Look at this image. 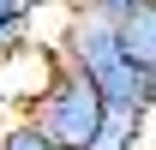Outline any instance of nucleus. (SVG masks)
Returning a JSON list of instances; mask_svg holds the SVG:
<instances>
[{
  "instance_id": "f257e3e1",
  "label": "nucleus",
  "mask_w": 156,
  "mask_h": 150,
  "mask_svg": "<svg viewBox=\"0 0 156 150\" xmlns=\"http://www.w3.org/2000/svg\"><path fill=\"white\" fill-rule=\"evenodd\" d=\"M60 66L84 78V84L102 96L108 114H144L150 108V84H144V72H138L132 60L120 54V30L108 18L78 12L72 30H66V42H60Z\"/></svg>"
},
{
  "instance_id": "f03ea898",
  "label": "nucleus",
  "mask_w": 156,
  "mask_h": 150,
  "mask_svg": "<svg viewBox=\"0 0 156 150\" xmlns=\"http://www.w3.org/2000/svg\"><path fill=\"white\" fill-rule=\"evenodd\" d=\"M30 126H36L54 150H90V144H96V132L108 126V108H102V96L90 90L78 72L60 66V78L42 90L36 108H30Z\"/></svg>"
},
{
  "instance_id": "7ed1b4c3",
  "label": "nucleus",
  "mask_w": 156,
  "mask_h": 150,
  "mask_svg": "<svg viewBox=\"0 0 156 150\" xmlns=\"http://www.w3.org/2000/svg\"><path fill=\"white\" fill-rule=\"evenodd\" d=\"M60 78V54L24 36L18 48L0 54V114H30L42 102V90Z\"/></svg>"
},
{
  "instance_id": "20e7f679",
  "label": "nucleus",
  "mask_w": 156,
  "mask_h": 150,
  "mask_svg": "<svg viewBox=\"0 0 156 150\" xmlns=\"http://www.w3.org/2000/svg\"><path fill=\"white\" fill-rule=\"evenodd\" d=\"M114 30H120V54H126L138 72H144V84H150V102H156V0H144L138 12H126Z\"/></svg>"
},
{
  "instance_id": "39448f33",
  "label": "nucleus",
  "mask_w": 156,
  "mask_h": 150,
  "mask_svg": "<svg viewBox=\"0 0 156 150\" xmlns=\"http://www.w3.org/2000/svg\"><path fill=\"white\" fill-rule=\"evenodd\" d=\"M90 150H144V120L138 114H108V126L96 132Z\"/></svg>"
},
{
  "instance_id": "423d86ee",
  "label": "nucleus",
  "mask_w": 156,
  "mask_h": 150,
  "mask_svg": "<svg viewBox=\"0 0 156 150\" xmlns=\"http://www.w3.org/2000/svg\"><path fill=\"white\" fill-rule=\"evenodd\" d=\"M0 150H54V144L30 126V114H6L0 120Z\"/></svg>"
},
{
  "instance_id": "0eeeda50",
  "label": "nucleus",
  "mask_w": 156,
  "mask_h": 150,
  "mask_svg": "<svg viewBox=\"0 0 156 150\" xmlns=\"http://www.w3.org/2000/svg\"><path fill=\"white\" fill-rule=\"evenodd\" d=\"M24 12H30V0H0V24H24Z\"/></svg>"
}]
</instances>
